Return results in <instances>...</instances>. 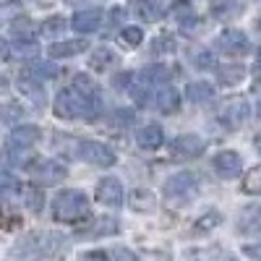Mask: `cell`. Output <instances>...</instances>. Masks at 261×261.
Listing matches in <instances>:
<instances>
[{
	"instance_id": "6da1fadb",
	"label": "cell",
	"mask_w": 261,
	"mask_h": 261,
	"mask_svg": "<svg viewBox=\"0 0 261 261\" xmlns=\"http://www.w3.org/2000/svg\"><path fill=\"white\" fill-rule=\"evenodd\" d=\"M99 110H102L99 97H94V99L84 97L73 86L58 92V97H55V115L65 118V120H94V118H99Z\"/></svg>"
},
{
	"instance_id": "7a4b0ae2",
	"label": "cell",
	"mask_w": 261,
	"mask_h": 261,
	"mask_svg": "<svg viewBox=\"0 0 261 261\" xmlns=\"http://www.w3.org/2000/svg\"><path fill=\"white\" fill-rule=\"evenodd\" d=\"M60 246H63V235L47 232V230H37V232L24 235L13 246V256L18 261H42V258L55 256L60 251Z\"/></svg>"
},
{
	"instance_id": "3957f363",
	"label": "cell",
	"mask_w": 261,
	"mask_h": 261,
	"mask_svg": "<svg viewBox=\"0 0 261 261\" xmlns=\"http://www.w3.org/2000/svg\"><path fill=\"white\" fill-rule=\"evenodd\" d=\"M53 217L58 222H79L84 217H89V199H86V193L76 188L60 191L53 199Z\"/></svg>"
},
{
	"instance_id": "277c9868",
	"label": "cell",
	"mask_w": 261,
	"mask_h": 261,
	"mask_svg": "<svg viewBox=\"0 0 261 261\" xmlns=\"http://www.w3.org/2000/svg\"><path fill=\"white\" fill-rule=\"evenodd\" d=\"M196 188H199V178H196L193 172L183 170V172L170 175L162 191H165V199L170 204H183V201H188L191 196L196 193Z\"/></svg>"
},
{
	"instance_id": "5b68a950",
	"label": "cell",
	"mask_w": 261,
	"mask_h": 261,
	"mask_svg": "<svg viewBox=\"0 0 261 261\" xmlns=\"http://www.w3.org/2000/svg\"><path fill=\"white\" fill-rule=\"evenodd\" d=\"M29 175L42 183V186H55V183H63L65 178H68V167H65L63 162L58 160H34L27 165Z\"/></svg>"
},
{
	"instance_id": "8992f818",
	"label": "cell",
	"mask_w": 261,
	"mask_h": 261,
	"mask_svg": "<svg viewBox=\"0 0 261 261\" xmlns=\"http://www.w3.org/2000/svg\"><path fill=\"white\" fill-rule=\"evenodd\" d=\"M76 154L84 160V162H89V165H97V167H113L115 165V151L102 144V141H79V151Z\"/></svg>"
},
{
	"instance_id": "52a82bcc",
	"label": "cell",
	"mask_w": 261,
	"mask_h": 261,
	"mask_svg": "<svg viewBox=\"0 0 261 261\" xmlns=\"http://www.w3.org/2000/svg\"><path fill=\"white\" fill-rule=\"evenodd\" d=\"M204 149H206V141H204L201 136H196V134H183V136H178V139L170 141V157L186 162V160L201 157Z\"/></svg>"
},
{
	"instance_id": "ba28073f",
	"label": "cell",
	"mask_w": 261,
	"mask_h": 261,
	"mask_svg": "<svg viewBox=\"0 0 261 261\" xmlns=\"http://www.w3.org/2000/svg\"><path fill=\"white\" fill-rule=\"evenodd\" d=\"M214 47L225 55H243V53H248L251 42H248L246 32H241V29H225L214 39Z\"/></svg>"
},
{
	"instance_id": "9c48e42d",
	"label": "cell",
	"mask_w": 261,
	"mask_h": 261,
	"mask_svg": "<svg viewBox=\"0 0 261 261\" xmlns=\"http://www.w3.org/2000/svg\"><path fill=\"white\" fill-rule=\"evenodd\" d=\"M94 196H97L99 204L110 206V209H118V206H123V183L118 178H113V175H107V178H102L97 183Z\"/></svg>"
},
{
	"instance_id": "30bf717a",
	"label": "cell",
	"mask_w": 261,
	"mask_h": 261,
	"mask_svg": "<svg viewBox=\"0 0 261 261\" xmlns=\"http://www.w3.org/2000/svg\"><path fill=\"white\" fill-rule=\"evenodd\" d=\"M212 167L220 178L230 180V178H238L241 175V167H243V160L238 151H220V154H214L212 160Z\"/></svg>"
},
{
	"instance_id": "8fae6325",
	"label": "cell",
	"mask_w": 261,
	"mask_h": 261,
	"mask_svg": "<svg viewBox=\"0 0 261 261\" xmlns=\"http://www.w3.org/2000/svg\"><path fill=\"white\" fill-rule=\"evenodd\" d=\"M248 113H251V107H248L246 99H230V102L222 107L220 118H222V123L230 125V128H241V125L248 120Z\"/></svg>"
},
{
	"instance_id": "7c38bea8",
	"label": "cell",
	"mask_w": 261,
	"mask_h": 261,
	"mask_svg": "<svg viewBox=\"0 0 261 261\" xmlns=\"http://www.w3.org/2000/svg\"><path fill=\"white\" fill-rule=\"evenodd\" d=\"M99 24H102V11H99V8L79 11V13L71 18V27H73V32H79V34H92V32L99 29Z\"/></svg>"
},
{
	"instance_id": "4fadbf2b",
	"label": "cell",
	"mask_w": 261,
	"mask_h": 261,
	"mask_svg": "<svg viewBox=\"0 0 261 261\" xmlns=\"http://www.w3.org/2000/svg\"><path fill=\"white\" fill-rule=\"evenodd\" d=\"M39 139H42V130H39L37 125H18V128L11 130L8 146H11V149H29V146H34Z\"/></svg>"
},
{
	"instance_id": "5bb4252c",
	"label": "cell",
	"mask_w": 261,
	"mask_h": 261,
	"mask_svg": "<svg viewBox=\"0 0 261 261\" xmlns=\"http://www.w3.org/2000/svg\"><path fill=\"white\" fill-rule=\"evenodd\" d=\"M186 261H235V256L222 246H206V248H188Z\"/></svg>"
},
{
	"instance_id": "9a60e30c",
	"label": "cell",
	"mask_w": 261,
	"mask_h": 261,
	"mask_svg": "<svg viewBox=\"0 0 261 261\" xmlns=\"http://www.w3.org/2000/svg\"><path fill=\"white\" fill-rule=\"evenodd\" d=\"M238 232L241 235H253L261 232V206L251 204L238 214Z\"/></svg>"
},
{
	"instance_id": "2e32d148",
	"label": "cell",
	"mask_w": 261,
	"mask_h": 261,
	"mask_svg": "<svg viewBox=\"0 0 261 261\" xmlns=\"http://www.w3.org/2000/svg\"><path fill=\"white\" fill-rule=\"evenodd\" d=\"M162 141H165V134H162V125H157V123H149V125L139 128V134H136V144L146 151L160 149Z\"/></svg>"
},
{
	"instance_id": "e0dca14e",
	"label": "cell",
	"mask_w": 261,
	"mask_h": 261,
	"mask_svg": "<svg viewBox=\"0 0 261 261\" xmlns=\"http://www.w3.org/2000/svg\"><path fill=\"white\" fill-rule=\"evenodd\" d=\"M86 47H89V42H86V39L55 42V45H50V47H47V55H50V58H76V55H81Z\"/></svg>"
},
{
	"instance_id": "ac0fdd59",
	"label": "cell",
	"mask_w": 261,
	"mask_h": 261,
	"mask_svg": "<svg viewBox=\"0 0 261 261\" xmlns=\"http://www.w3.org/2000/svg\"><path fill=\"white\" fill-rule=\"evenodd\" d=\"M154 105H157V110L170 115V113H178V107H180V94L172 89V86H162V89L154 94Z\"/></svg>"
},
{
	"instance_id": "d6986e66",
	"label": "cell",
	"mask_w": 261,
	"mask_h": 261,
	"mask_svg": "<svg viewBox=\"0 0 261 261\" xmlns=\"http://www.w3.org/2000/svg\"><path fill=\"white\" fill-rule=\"evenodd\" d=\"M186 97L188 102L193 105H204V102H212L214 99V86L209 81H191L186 86Z\"/></svg>"
},
{
	"instance_id": "ffe728a7",
	"label": "cell",
	"mask_w": 261,
	"mask_h": 261,
	"mask_svg": "<svg viewBox=\"0 0 261 261\" xmlns=\"http://www.w3.org/2000/svg\"><path fill=\"white\" fill-rule=\"evenodd\" d=\"M118 230H120V222H118V220H110V217H102V220H97L92 227L81 230L79 235H84V238H102V235H115Z\"/></svg>"
},
{
	"instance_id": "44dd1931",
	"label": "cell",
	"mask_w": 261,
	"mask_h": 261,
	"mask_svg": "<svg viewBox=\"0 0 261 261\" xmlns=\"http://www.w3.org/2000/svg\"><path fill=\"white\" fill-rule=\"evenodd\" d=\"M115 63H118V55L110 47H97L89 55V68H94V71H110Z\"/></svg>"
},
{
	"instance_id": "7402d4cb",
	"label": "cell",
	"mask_w": 261,
	"mask_h": 261,
	"mask_svg": "<svg viewBox=\"0 0 261 261\" xmlns=\"http://www.w3.org/2000/svg\"><path fill=\"white\" fill-rule=\"evenodd\" d=\"M217 79H220L222 86H235V84H241L246 79V68L243 65H217Z\"/></svg>"
},
{
	"instance_id": "603a6c76",
	"label": "cell",
	"mask_w": 261,
	"mask_h": 261,
	"mask_svg": "<svg viewBox=\"0 0 261 261\" xmlns=\"http://www.w3.org/2000/svg\"><path fill=\"white\" fill-rule=\"evenodd\" d=\"M128 204H130V209H136V212H151L157 201H154V193H151V191L136 188V191H130Z\"/></svg>"
},
{
	"instance_id": "cb8c5ba5",
	"label": "cell",
	"mask_w": 261,
	"mask_h": 261,
	"mask_svg": "<svg viewBox=\"0 0 261 261\" xmlns=\"http://www.w3.org/2000/svg\"><path fill=\"white\" fill-rule=\"evenodd\" d=\"M220 222H222V214H220V212H206V214H201L199 220L193 222L191 232H193V235H206V232H212Z\"/></svg>"
},
{
	"instance_id": "d4e9b609",
	"label": "cell",
	"mask_w": 261,
	"mask_h": 261,
	"mask_svg": "<svg viewBox=\"0 0 261 261\" xmlns=\"http://www.w3.org/2000/svg\"><path fill=\"white\" fill-rule=\"evenodd\" d=\"M24 76L34 79V81H45V79H55L58 76V65L55 63H34L24 71Z\"/></svg>"
},
{
	"instance_id": "484cf974",
	"label": "cell",
	"mask_w": 261,
	"mask_h": 261,
	"mask_svg": "<svg viewBox=\"0 0 261 261\" xmlns=\"http://www.w3.org/2000/svg\"><path fill=\"white\" fill-rule=\"evenodd\" d=\"M73 89L79 92V94H84V97H99V86H97V81L94 79H89L86 73H76L73 76Z\"/></svg>"
},
{
	"instance_id": "4316f807",
	"label": "cell",
	"mask_w": 261,
	"mask_h": 261,
	"mask_svg": "<svg viewBox=\"0 0 261 261\" xmlns=\"http://www.w3.org/2000/svg\"><path fill=\"white\" fill-rule=\"evenodd\" d=\"M175 37L172 34H160V37H154V42H151V55H172L175 53Z\"/></svg>"
},
{
	"instance_id": "83f0119b",
	"label": "cell",
	"mask_w": 261,
	"mask_h": 261,
	"mask_svg": "<svg viewBox=\"0 0 261 261\" xmlns=\"http://www.w3.org/2000/svg\"><path fill=\"white\" fill-rule=\"evenodd\" d=\"M65 29H68V21L63 16H47V21L42 24V34L45 37H60Z\"/></svg>"
},
{
	"instance_id": "f1b7e54d",
	"label": "cell",
	"mask_w": 261,
	"mask_h": 261,
	"mask_svg": "<svg viewBox=\"0 0 261 261\" xmlns=\"http://www.w3.org/2000/svg\"><path fill=\"white\" fill-rule=\"evenodd\" d=\"M120 42H123L125 47H130V50L139 47L141 42H144V29L141 27H123L120 29Z\"/></svg>"
},
{
	"instance_id": "f546056e",
	"label": "cell",
	"mask_w": 261,
	"mask_h": 261,
	"mask_svg": "<svg viewBox=\"0 0 261 261\" xmlns=\"http://www.w3.org/2000/svg\"><path fill=\"white\" fill-rule=\"evenodd\" d=\"M172 16H175L183 27H188L191 21L196 24V13H193V6L188 3V0H180V3H172Z\"/></svg>"
},
{
	"instance_id": "4dcf8cb0",
	"label": "cell",
	"mask_w": 261,
	"mask_h": 261,
	"mask_svg": "<svg viewBox=\"0 0 261 261\" xmlns=\"http://www.w3.org/2000/svg\"><path fill=\"white\" fill-rule=\"evenodd\" d=\"M34 21H29L27 16H21V18H16L13 24H11V32L18 37V39H32L34 37Z\"/></svg>"
},
{
	"instance_id": "1f68e13d",
	"label": "cell",
	"mask_w": 261,
	"mask_h": 261,
	"mask_svg": "<svg viewBox=\"0 0 261 261\" xmlns=\"http://www.w3.org/2000/svg\"><path fill=\"white\" fill-rule=\"evenodd\" d=\"M139 76L146 84H165L167 81V68H165V65H149V68H144Z\"/></svg>"
},
{
	"instance_id": "d6a6232c",
	"label": "cell",
	"mask_w": 261,
	"mask_h": 261,
	"mask_svg": "<svg viewBox=\"0 0 261 261\" xmlns=\"http://www.w3.org/2000/svg\"><path fill=\"white\" fill-rule=\"evenodd\" d=\"M24 201H27V206H29L32 212H39L42 204H45L42 188H37V186H27V188H24Z\"/></svg>"
},
{
	"instance_id": "836d02e7",
	"label": "cell",
	"mask_w": 261,
	"mask_h": 261,
	"mask_svg": "<svg viewBox=\"0 0 261 261\" xmlns=\"http://www.w3.org/2000/svg\"><path fill=\"white\" fill-rule=\"evenodd\" d=\"M134 120H136V115H134V110H128V107H120V110L110 113V125H115V128L134 125Z\"/></svg>"
},
{
	"instance_id": "e575fe53",
	"label": "cell",
	"mask_w": 261,
	"mask_h": 261,
	"mask_svg": "<svg viewBox=\"0 0 261 261\" xmlns=\"http://www.w3.org/2000/svg\"><path fill=\"white\" fill-rule=\"evenodd\" d=\"M243 191H246V193H261V165L246 172V178H243Z\"/></svg>"
},
{
	"instance_id": "d590c367",
	"label": "cell",
	"mask_w": 261,
	"mask_h": 261,
	"mask_svg": "<svg viewBox=\"0 0 261 261\" xmlns=\"http://www.w3.org/2000/svg\"><path fill=\"white\" fill-rule=\"evenodd\" d=\"M191 63L196 65V68H214V58L209 50H196L191 55Z\"/></svg>"
},
{
	"instance_id": "8d00e7d4",
	"label": "cell",
	"mask_w": 261,
	"mask_h": 261,
	"mask_svg": "<svg viewBox=\"0 0 261 261\" xmlns=\"http://www.w3.org/2000/svg\"><path fill=\"white\" fill-rule=\"evenodd\" d=\"M139 13H141V18H146V21L160 18V8H157V3H151V0H139Z\"/></svg>"
},
{
	"instance_id": "74e56055",
	"label": "cell",
	"mask_w": 261,
	"mask_h": 261,
	"mask_svg": "<svg viewBox=\"0 0 261 261\" xmlns=\"http://www.w3.org/2000/svg\"><path fill=\"white\" fill-rule=\"evenodd\" d=\"M18 191V180L11 175V172L0 170V193H16Z\"/></svg>"
},
{
	"instance_id": "f35d334b",
	"label": "cell",
	"mask_w": 261,
	"mask_h": 261,
	"mask_svg": "<svg viewBox=\"0 0 261 261\" xmlns=\"http://www.w3.org/2000/svg\"><path fill=\"white\" fill-rule=\"evenodd\" d=\"M18 214H11V209H0V225H3L6 230H13L18 225Z\"/></svg>"
},
{
	"instance_id": "ab89813d",
	"label": "cell",
	"mask_w": 261,
	"mask_h": 261,
	"mask_svg": "<svg viewBox=\"0 0 261 261\" xmlns=\"http://www.w3.org/2000/svg\"><path fill=\"white\" fill-rule=\"evenodd\" d=\"M79 261H113V256L107 251H86Z\"/></svg>"
},
{
	"instance_id": "60d3db41",
	"label": "cell",
	"mask_w": 261,
	"mask_h": 261,
	"mask_svg": "<svg viewBox=\"0 0 261 261\" xmlns=\"http://www.w3.org/2000/svg\"><path fill=\"white\" fill-rule=\"evenodd\" d=\"M110 256H113V261H139L136 253L128 248H115V251H110Z\"/></svg>"
},
{
	"instance_id": "b9f144b4",
	"label": "cell",
	"mask_w": 261,
	"mask_h": 261,
	"mask_svg": "<svg viewBox=\"0 0 261 261\" xmlns=\"http://www.w3.org/2000/svg\"><path fill=\"white\" fill-rule=\"evenodd\" d=\"M123 13H125L123 8H113V11H110V27H118V24H120V21H123Z\"/></svg>"
},
{
	"instance_id": "7bdbcfd3",
	"label": "cell",
	"mask_w": 261,
	"mask_h": 261,
	"mask_svg": "<svg viewBox=\"0 0 261 261\" xmlns=\"http://www.w3.org/2000/svg\"><path fill=\"white\" fill-rule=\"evenodd\" d=\"M246 253H248L253 261H261V243H256V246H246Z\"/></svg>"
},
{
	"instance_id": "ee69618b",
	"label": "cell",
	"mask_w": 261,
	"mask_h": 261,
	"mask_svg": "<svg viewBox=\"0 0 261 261\" xmlns=\"http://www.w3.org/2000/svg\"><path fill=\"white\" fill-rule=\"evenodd\" d=\"M8 55H11V45H8V42H6L3 37H0V63L8 60Z\"/></svg>"
},
{
	"instance_id": "f6af8a7d",
	"label": "cell",
	"mask_w": 261,
	"mask_h": 261,
	"mask_svg": "<svg viewBox=\"0 0 261 261\" xmlns=\"http://www.w3.org/2000/svg\"><path fill=\"white\" fill-rule=\"evenodd\" d=\"M253 146H256V151H258V157H261V136H256V139H253Z\"/></svg>"
},
{
	"instance_id": "bcb514c9",
	"label": "cell",
	"mask_w": 261,
	"mask_h": 261,
	"mask_svg": "<svg viewBox=\"0 0 261 261\" xmlns=\"http://www.w3.org/2000/svg\"><path fill=\"white\" fill-rule=\"evenodd\" d=\"M256 60H258V63H261V47H258V50H256Z\"/></svg>"
},
{
	"instance_id": "7dc6e473",
	"label": "cell",
	"mask_w": 261,
	"mask_h": 261,
	"mask_svg": "<svg viewBox=\"0 0 261 261\" xmlns=\"http://www.w3.org/2000/svg\"><path fill=\"white\" fill-rule=\"evenodd\" d=\"M258 32H261V18H258Z\"/></svg>"
}]
</instances>
